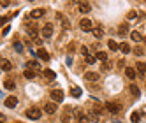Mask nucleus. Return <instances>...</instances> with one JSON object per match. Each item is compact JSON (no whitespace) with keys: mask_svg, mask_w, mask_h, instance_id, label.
I'll list each match as a JSON object with an SVG mask.
<instances>
[{"mask_svg":"<svg viewBox=\"0 0 146 123\" xmlns=\"http://www.w3.org/2000/svg\"><path fill=\"white\" fill-rule=\"evenodd\" d=\"M135 69H137V72L144 74V72H146V63H143V62H137V65H135Z\"/></svg>","mask_w":146,"mask_h":123,"instance_id":"22","label":"nucleus"},{"mask_svg":"<svg viewBox=\"0 0 146 123\" xmlns=\"http://www.w3.org/2000/svg\"><path fill=\"white\" fill-rule=\"evenodd\" d=\"M120 51H121L123 55H127V53H130V46H129L127 42H121V44H120Z\"/></svg>","mask_w":146,"mask_h":123,"instance_id":"16","label":"nucleus"},{"mask_svg":"<svg viewBox=\"0 0 146 123\" xmlns=\"http://www.w3.org/2000/svg\"><path fill=\"white\" fill-rule=\"evenodd\" d=\"M27 67H30L32 70H35V69H39L40 65H39V62H37V60H30L28 63H27Z\"/></svg>","mask_w":146,"mask_h":123,"instance_id":"21","label":"nucleus"},{"mask_svg":"<svg viewBox=\"0 0 146 123\" xmlns=\"http://www.w3.org/2000/svg\"><path fill=\"white\" fill-rule=\"evenodd\" d=\"M134 55H137V56L144 55V49H143V48H134Z\"/></svg>","mask_w":146,"mask_h":123,"instance_id":"26","label":"nucleus"},{"mask_svg":"<svg viewBox=\"0 0 146 123\" xmlns=\"http://www.w3.org/2000/svg\"><path fill=\"white\" fill-rule=\"evenodd\" d=\"M25 28H27V32L32 35L34 39H37V26H34V25H30V23H27L25 25Z\"/></svg>","mask_w":146,"mask_h":123,"instance_id":"7","label":"nucleus"},{"mask_svg":"<svg viewBox=\"0 0 146 123\" xmlns=\"http://www.w3.org/2000/svg\"><path fill=\"white\" fill-rule=\"evenodd\" d=\"M4 88H5V90H14V88H16L14 81H4Z\"/></svg>","mask_w":146,"mask_h":123,"instance_id":"23","label":"nucleus"},{"mask_svg":"<svg viewBox=\"0 0 146 123\" xmlns=\"http://www.w3.org/2000/svg\"><path fill=\"white\" fill-rule=\"evenodd\" d=\"M44 13H46L44 9H34V11L30 13V18H34V19L35 18H40V16H44Z\"/></svg>","mask_w":146,"mask_h":123,"instance_id":"11","label":"nucleus"},{"mask_svg":"<svg viewBox=\"0 0 146 123\" xmlns=\"http://www.w3.org/2000/svg\"><path fill=\"white\" fill-rule=\"evenodd\" d=\"M78 7H79V11H81V13H85V14L92 11V7H90V4H86V2H79V4H78Z\"/></svg>","mask_w":146,"mask_h":123,"instance_id":"10","label":"nucleus"},{"mask_svg":"<svg viewBox=\"0 0 146 123\" xmlns=\"http://www.w3.org/2000/svg\"><path fill=\"white\" fill-rule=\"evenodd\" d=\"M130 93H132L134 97H139V93H141V91H139V88L135 86V85H132V86H130Z\"/></svg>","mask_w":146,"mask_h":123,"instance_id":"24","label":"nucleus"},{"mask_svg":"<svg viewBox=\"0 0 146 123\" xmlns=\"http://www.w3.org/2000/svg\"><path fill=\"white\" fill-rule=\"evenodd\" d=\"M114 123H121V121H114Z\"/></svg>","mask_w":146,"mask_h":123,"instance_id":"35","label":"nucleus"},{"mask_svg":"<svg viewBox=\"0 0 146 123\" xmlns=\"http://www.w3.org/2000/svg\"><path fill=\"white\" fill-rule=\"evenodd\" d=\"M130 120H132V123H137L139 121V114H137V112H134V114L130 116Z\"/></svg>","mask_w":146,"mask_h":123,"instance_id":"30","label":"nucleus"},{"mask_svg":"<svg viewBox=\"0 0 146 123\" xmlns=\"http://www.w3.org/2000/svg\"><path fill=\"white\" fill-rule=\"evenodd\" d=\"M46 77H49V79H55V72H53V70H46Z\"/></svg>","mask_w":146,"mask_h":123,"instance_id":"29","label":"nucleus"},{"mask_svg":"<svg viewBox=\"0 0 146 123\" xmlns=\"http://www.w3.org/2000/svg\"><path fill=\"white\" fill-rule=\"evenodd\" d=\"M51 35H53V26H51V25H44L42 26V37L44 39H49Z\"/></svg>","mask_w":146,"mask_h":123,"instance_id":"5","label":"nucleus"},{"mask_svg":"<svg viewBox=\"0 0 146 123\" xmlns=\"http://www.w3.org/2000/svg\"><path fill=\"white\" fill-rule=\"evenodd\" d=\"M108 48H109L111 51H118V49H120V44L116 42V40H108Z\"/></svg>","mask_w":146,"mask_h":123,"instance_id":"13","label":"nucleus"},{"mask_svg":"<svg viewBox=\"0 0 146 123\" xmlns=\"http://www.w3.org/2000/svg\"><path fill=\"white\" fill-rule=\"evenodd\" d=\"M127 18H129V19H135V18H137V13H135V11H130Z\"/></svg>","mask_w":146,"mask_h":123,"instance_id":"31","label":"nucleus"},{"mask_svg":"<svg viewBox=\"0 0 146 123\" xmlns=\"http://www.w3.org/2000/svg\"><path fill=\"white\" fill-rule=\"evenodd\" d=\"M130 39L134 40V42H141V40H143V37H141L139 32H130Z\"/></svg>","mask_w":146,"mask_h":123,"instance_id":"15","label":"nucleus"},{"mask_svg":"<svg viewBox=\"0 0 146 123\" xmlns=\"http://www.w3.org/2000/svg\"><path fill=\"white\" fill-rule=\"evenodd\" d=\"M81 55H85V58L88 56V48H86V46H83V48H81Z\"/></svg>","mask_w":146,"mask_h":123,"instance_id":"32","label":"nucleus"},{"mask_svg":"<svg viewBox=\"0 0 146 123\" xmlns=\"http://www.w3.org/2000/svg\"><path fill=\"white\" fill-rule=\"evenodd\" d=\"M70 95H72V97H76V99L81 97V88H72V90H70Z\"/></svg>","mask_w":146,"mask_h":123,"instance_id":"25","label":"nucleus"},{"mask_svg":"<svg viewBox=\"0 0 146 123\" xmlns=\"http://www.w3.org/2000/svg\"><path fill=\"white\" fill-rule=\"evenodd\" d=\"M11 69H13V63H11V62H7V60H4V62H2V70L9 72Z\"/></svg>","mask_w":146,"mask_h":123,"instance_id":"19","label":"nucleus"},{"mask_svg":"<svg viewBox=\"0 0 146 123\" xmlns=\"http://www.w3.org/2000/svg\"><path fill=\"white\" fill-rule=\"evenodd\" d=\"M97 58H99V60H106V58H108V55L104 53V51H99V53H97Z\"/></svg>","mask_w":146,"mask_h":123,"instance_id":"28","label":"nucleus"},{"mask_svg":"<svg viewBox=\"0 0 146 123\" xmlns=\"http://www.w3.org/2000/svg\"><path fill=\"white\" fill-rule=\"evenodd\" d=\"M99 77H100V76H99L97 72H86V74H85V79H86V81H99Z\"/></svg>","mask_w":146,"mask_h":123,"instance_id":"12","label":"nucleus"},{"mask_svg":"<svg viewBox=\"0 0 146 123\" xmlns=\"http://www.w3.org/2000/svg\"><path fill=\"white\" fill-rule=\"evenodd\" d=\"M44 111L48 112V114H53V112L56 111V104L55 102H48V104L44 106Z\"/></svg>","mask_w":146,"mask_h":123,"instance_id":"8","label":"nucleus"},{"mask_svg":"<svg viewBox=\"0 0 146 123\" xmlns=\"http://www.w3.org/2000/svg\"><path fill=\"white\" fill-rule=\"evenodd\" d=\"M79 28L83 30V32H92V30L93 28H95V26H93V23L90 21V19H81V21H79Z\"/></svg>","mask_w":146,"mask_h":123,"instance_id":"1","label":"nucleus"},{"mask_svg":"<svg viewBox=\"0 0 146 123\" xmlns=\"http://www.w3.org/2000/svg\"><path fill=\"white\" fill-rule=\"evenodd\" d=\"M125 74H127L129 79H135V76H137V70H135L134 67H127V69H125Z\"/></svg>","mask_w":146,"mask_h":123,"instance_id":"9","label":"nucleus"},{"mask_svg":"<svg viewBox=\"0 0 146 123\" xmlns=\"http://www.w3.org/2000/svg\"><path fill=\"white\" fill-rule=\"evenodd\" d=\"M118 32H120V35H127L129 34V25L127 23H121L120 28H118Z\"/></svg>","mask_w":146,"mask_h":123,"instance_id":"14","label":"nucleus"},{"mask_svg":"<svg viewBox=\"0 0 146 123\" xmlns=\"http://www.w3.org/2000/svg\"><path fill=\"white\" fill-rule=\"evenodd\" d=\"M14 49H16V51H23V46L19 44V42H16V44H14Z\"/></svg>","mask_w":146,"mask_h":123,"instance_id":"33","label":"nucleus"},{"mask_svg":"<svg viewBox=\"0 0 146 123\" xmlns=\"http://www.w3.org/2000/svg\"><path fill=\"white\" fill-rule=\"evenodd\" d=\"M4 104H5V107H16V104H18V99L16 97H7L5 100H4Z\"/></svg>","mask_w":146,"mask_h":123,"instance_id":"6","label":"nucleus"},{"mask_svg":"<svg viewBox=\"0 0 146 123\" xmlns=\"http://www.w3.org/2000/svg\"><path fill=\"white\" fill-rule=\"evenodd\" d=\"M37 55H39L40 58H42V60H49V55H48V51H46V49H42V48H40V49L37 51Z\"/></svg>","mask_w":146,"mask_h":123,"instance_id":"18","label":"nucleus"},{"mask_svg":"<svg viewBox=\"0 0 146 123\" xmlns=\"http://www.w3.org/2000/svg\"><path fill=\"white\" fill-rule=\"evenodd\" d=\"M40 114H42V112H40L37 107H30V109L27 111V116H28L30 120H39V118H40Z\"/></svg>","mask_w":146,"mask_h":123,"instance_id":"3","label":"nucleus"},{"mask_svg":"<svg viewBox=\"0 0 146 123\" xmlns=\"http://www.w3.org/2000/svg\"><path fill=\"white\" fill-rule=\"evenodd\" d=\"M95 60H97V56L88 55V56H86V63H92V65H93V63H95Z\"/></svg>","mask_w":146,"mask_h":123,"instance_id":"27","label":"nucleus"},{"mask_svg":"<svg viewBox=\"0 0 146 123\" xmlns=\"http://www.w3.org/2000/svg\"><path fill=\"white\" fill-rule=\"evenodd\" d=\"M0 123H4V121H0Z\"/></svg>","mask_w":146,"mask_h":123,"instance_id":"36","label":"nucleus"},{"mask_svg":"<svg viewBox=\"0 0 146 123\" xmlns=\"http://www.w3.org/2000/svg\"><path fill=\"white\" fill-rule=\"evenodd\" d=\"M92 34H93V37H97V39H100L104 32H102V28H99V26H95V28H93V30H92Z\"/></svg>","mask_w":146,"mask_h":123,"instance_id":"20","label":"nucleus"},{"mask_svg":"<svg viewBox=\"0 0 146 123\" xmlns=\"http://www.w3.org/2000/svg\"><path fill=\"white\" fill-rule=\"evenodd\" d=\"M49 97L53 99V102L56 104V102H62V100H64V91H62V90H53V91L49 93Z\"/></svg>","mask_w":146,"mask_h":123,"instance_id":"2","label":"nucleus"},{"mask_svg":"<svg viewBox=\"0 0 146 123\" xmlns=\"http://www.w3.org/2000/svg\"><path fill=\"white\" fill-rule=\"evenodd\" d=\"M106 109L111 112V114H116V112H120V106L114 104V102H108V104H106Z\"/></svg>","mask_w":146,"mask_h":123,"instance_id":"4","label":"nucleus"},{"mask_svg":"<svg viewBox=\"0 0 146 123\" xmlns=\"http://www.w3.org/2000/svg\"><path fill=\"white\" fill-rule=\"evenodd\" d=\"M23 76H25L27 79H34V77H35V70H32V69H27L25 72H23Z\"/></svg>","mask_w":146,"mask_h":123,"instance_id":"17","label":"nucleus"},{"mask_svg":"<svg viewBox=\"0 0 146 123\" xmlns=\"http://www.w3.org/2000/svg\"><path fill=\"white\" fill-rule=\"evenodd\" d=\"M5 21H7V18H0V25H4Z\"/></svg>","mask_w":146,"mask_h":123,"instance_id":"34","label":"nucleus"}]
</instances>
